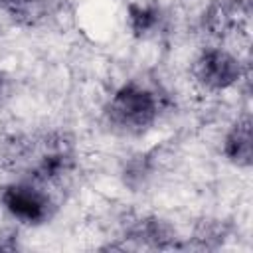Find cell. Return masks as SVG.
<instances>
[{
	"instance_id": "8",
	"label": "cell",
	"mask_w": 253,
	"mask_h": 253,
	"mask_svg": "<svg viewBox=\"0 0 253 253\" xmlns=\"http://www.w3.org/2000/svg\"><path fill=\"white\" fill-rule=\"evenodd\" d=\"M243 26V16L237 6L227 2H215L204 12V28L217 40H225L237 34Z\"/></svg>"
},
{
	"instance_id": "9",
	"label": "cell",
	"mask_w": 253,
	"mask_h": 253,
	"mask_svg": "<svg viewBox=\"0 0 253 253\" xmlns=\"http://www.w3.org/2000/svg\"><path fill=\"white\" fill-rule=\"evenodd\" d=\"M53 10V0H0V12L20 26H36Z\"/></svg>"
},
{
	"instance_id": "10",
	"label": "cell",
	"mask_w": 253,
	"mask_h": 253,
	"mask_svg": "<svg viewBox=\"0 0 253 253\" xmlns=\"http://www.w3.org/2000/svg\"><path fill=\"white\" fill-rule=\"evenodd\" d=\"M2 93H4V73L0 69V97H2Z\"/></svg>"
},
{
	"instance_id": "1",
	"label": "cell",
	"mask_w": 253,
	"mask_h": 253,
	"mask_svg": "<svg viewBox=\"0 0 253 253\" xmlns=\"http://www.w3.org/2000/svg\"><path fill=\"white\" fill-rule=\"evenodd\" d=\"M103 113L117 132L142 136L160 121L164 113V97L144 81L126 79L113 89Z\"/></svg>"
},
{
	"instance_id": "3",
	"label": "cell",
	"mask_w": 253,
	"mask_h": 253,
	"mask_svg": "<svg viewBox=\"0 0 253 253\" xmlns=\"http://www.w3.org/2000/svg\"><path fill=\"white\" fill-rule=\"evenodd\" d=\"M0 208L14 221L28 227H40L51 219L55 211V202L47 186L28 176L2 186Z\"/></svg>"
},
{
	"instance_id": "5",
	"label": "cell",
	"mask_w": 253,
	"mask_h": 253,
	"mask_svg": "<svg viewBox=\"0 0 253 253\" xmlns=\"http://www.w3.org/2000/svg\"><path fill=\"white\" fill-rule=\"evenodd\" d=\"M219 152L227 164L237 170H249L253 164V136H251V117L249 113L239 115L231 121L221 136Z\"/></svg>"
},
{
	"instance_id": "7",
	"label": "cell",
	"mask_w": 253,
	"mask_h": 253,
	"mask_svg": "<svg viewBox=\"0 0 253 253\" xmlns=\"http://www.w3.org/2000/svg\"><path fill=\"white\" fill-rule=\"evenodd\" d=\"M164 10L158 0H128L125 6V24L132 38L148 40L162 28Z\"/></svg>"
},
{
	"instance_id": "6",
	"label": "cell",
	"mask_w": 253,
	"mask_h": 253,
	"mask_svg": "<svg viewBox=\"0 0 253 253\" xmlns=\"http://www.w3.org/2000/svg\"><path fill=\"white\" fill-rule=\"evenodd\" d=\"M125 235L126 239L152 247V249H174L180 247L178 243V233L176 229L162 217L158 215H136L125 225Z\"/></svg>"
},
{
	"instance_id": "4",
	"label": "cell",
	"mask_w": 253,
	"mask_h": 253,
	"mask_svg": "<svg viewBox=\"0 0 253 253\" xmlns=\"http://www.w3.org/2000/svg\"><path fill=\"white\" fill-rule=\"evenodd\" d=\"M32 164H30V178L36 182L51 188L69 180L79 164L77 150L73 140L67 134H49L40 140L38 146L32 144Z\"/></svg>"
},
{
	"instance_id": "2",
	"label": "cell",
	"mask_w": 253,
	"mask_h": 253,
	"mask_svg": "<svg viewBox=\"0 0 253 253\" xmlns=\"http://www.w3.org/2000/svg\"><path fill=\"white\" fill-rule=\"evenodd\" d=\"M194 85L208 95H223L239 87L247 75L245 61L221 43L204 45L190 65Z\"/></svg>"
}]
</instances>
